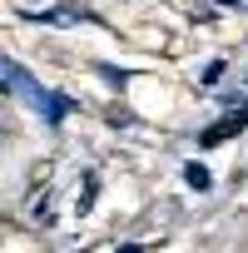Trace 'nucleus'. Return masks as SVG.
Here are the masks:
<instances>
[{
  "instance_id": "4",
  "label": "nucleus",
  "mask_w": 248,
  "mask_h": 253,
  "mask_svg": "<svg viewBox=\"0 0 248 253\" xmlns=\"http://www.w3.org/2000/svg\"><path fill=\"white\" fill-rule=\"evenodd\" d=\"M119 253H139V248H134V243H129V248H119Z\"/></svg>"
},
{
  "instance_id": "3",
  "label": "nucleus",
  "mask_w": 248,
  "mask_h": 253,
  "mask_svg": "<svg viewBox=\"0 0 248 253\" xmlns=\"http://www.w3.org/2000/svg\"><path fill=\"white\" fill-rule=\"evenodd\" d=\"M184 179H189V189H199V194H204V189L213 184V174H208L204 164H184Z\"/></svg>"
},
{
  "instance_id": "1",
  "label": "nucleus",
  "mask_w": 248,
  "mask_h": 253,
  "mask_svg": "<svg viewBox=\"0 0 248 253\" xmlns=\"http://www.w3.org/2000/svg\"><path fill=\"white\" fill-rule=\"evenodd\" d=\"M5 84H10L15 94H25V99H30V104H35V109H40L50 124H60V119L75 109V104H70V94H50V89H40V84H35V80H30V75H25L15 60H5Z\"/></svg>"
},
{
  "instance_id": "2",
  "label": "nucleus",
  "mask_w": 248,
  "mask_h": 253,
  "mask_svg": "<svg viewBox=\"0 0 248 253\" xmlns=\"http://www.w3.org/2000/svg\"><path fill=\"white\" fill-rule=\"evenodd\" d=\"M248 129V109H238V114H223L218 124H208V129H204V149H213V144H223V139H233V134H243Z\"/></svg>"
}]
</instances>
